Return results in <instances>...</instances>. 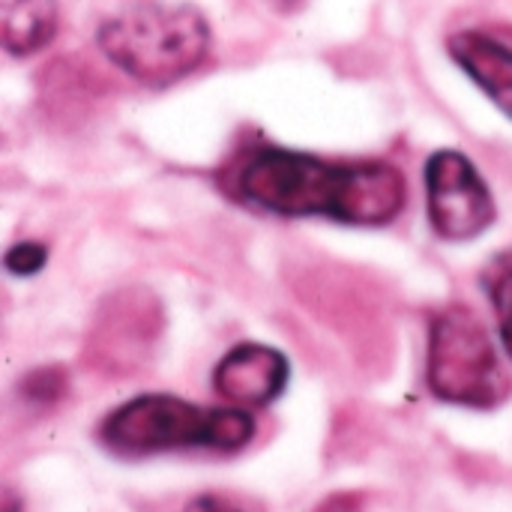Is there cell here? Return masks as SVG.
<instances>
[{
  "instance_id": "1",
  "label": "cell",
  "mask_w": 512,
  "mask_h": 512,
  "mask_svg": "<svg viewBox=\"0 0 512 512\" xmlns=\"http://www.w3.org/2000/svg\"><path fill=\"white\" fill-rule=\"evenodd\" d=\"M219 186L255 210L324 216L345 225H387L408 198L405 177L390 162H333L276 144L237 150L222 165Z\"/></svg>"
},
{
  "instance_id": "2",
  "label": "cell",
  "mask_w": 512,
  "mask_h": 512,
  "mask_svg": "<svg viewBox=\"0 0 512 512\" xmlns=\"http://www.w3.org/2000/svg\"><path fill=\"white\" fill-rule=\"evenodd\" d=\"M252 438L255 420L246 408H204L165 393L120 405L99 426V444L126 459L177 450L237 453Z\"/></svg>"
},
{
  "instance_id": "3",
  "label": "cell",
  "mask_w": 512,
  "mask_h": 512,
  "mask_svg": "<svg viewBox=\"0 0 512 512\" xmlns=\"http://www.w3.org/2000/svg\"><path fill=\"white\" fill-rule=\"evenodd\" d=\"M102 54L147 87H168L195 72L210 51V27L189 3L141 0L105 18Z\"/></svg>"
},
{
  "instance_id": "4",
  "label": "cell",
  "mask_w": 512,
  "mask_h": 512,
  "mask_svg": "<svg viewBox=\"0 0 512 512\" xmlns=\"http://www.w3.org/2000/svg\"><path fill=\"white\" fill-rule=\"evenodd\" d=\"M429 390L450 405L492 411L512 393V381L483 327L462 303L441 309L429 330Z\"/></svg>"
},
{
  "instance_id": "5",
  "label": "cell",
  "mask_w": 512,
  "mask_h": 512,
  "mask_svg": "<svg viewBox=\"0 0 512 512\" xmlns=\"http://www.w3.org/2000/svg\"><path fill=\"white\" fill-rule=\"evenodd\" d=\"M429 219L444 240H474L495 222V201L474 168L459 150H438L426 162Z\"/></svg>"
},
{
  "instance_id": "6",
  "label": "cell",
  "mask_w": 512,
  "mask_h": 512,
  "mask_svg": "<svg viewBox=\"0 0 512 512\" xmlns=\"http://www.w3.org/2000/svg\"><path fill=\"white\" fill-rule=\"evenodd\" d=\"M288 378L291 366L282 351L258 342H243L219 360L213 372V387L225 402L237 408H264L285 393Z\"/></svg>"
},
{
  "instance_id": "7",
  "label": "cell",
  "mask_w": 512,
  "mask_h": 512,
  "mask_svg": "<svg viewBox=\"0 0 512 512\" xmlns=\"http://www.w3.org/2000/svg\"><path fill=\"white\" fill-rule=\"evenodd\" d=\"M453 60L480 84L489 99L512 117V27L510 24H474L447 39Z\"/></svg>"
},
{
  "instance_id": "8",
  "label": "cell",
  "mask_w": 512,
  "mask_h": 512,
  "mask_svg": "<svg viewBox=\"0 0 512 512\" xmlns=\"http://www.w3.org/2000/svg\"><path fill=\"white\" fill-rule=\"evenodd\" d=\"M57 33L54 0H0V39L15 57L45 48Z\"/></svg>"
},
{
  "instance_id": "9",
  "label": "cell",
  "mask_w": 512,
  "mask_h": 512,
  "mask_svg": "<svg viewBox=\"0 0 512 512\" xmlns=\"http://www.w3.org/2000/svg\"><path fill=\"white\" fill-rule=\"evenodd\" d=\"M483 288L492 300V309L498 315V327H501V339L504 348L512 360V246L498 252L486 270H483Z\"/></svg>"
},
{
  "instance_id": "10",
  "label": "cell",
  "mask_w": 512,
  "mask_h": 512,
  "mask_svg": "<svg viewBox=\"0 0 512 512\" xmlns=\"http://www.w3.org/2000/svg\"><path fill=\"white\" fill-rule=\"evenodd\" d=\"M3 261H6V270H9L12 276H33V273H39L42 264L48 261V249H45L42 243H33V240L15 243V246L6 252Z\"/></svg>"
},
{
  "instance_id": "11",
  "label": "cell",
  "mask_w": 512,
  "mask_h": 512,
  "mask_svg": "<svg viewBox=\"0 0 512 512\" xmlns=\"http://www.w3.org/2000/svg\"><path fill=\"white\" fill-rule=\"evenodd\" d=\"M183 512H249L246 507H240L237 501L225 498V495H198L192 498Z\"/></svg>"
}]
</instances>
